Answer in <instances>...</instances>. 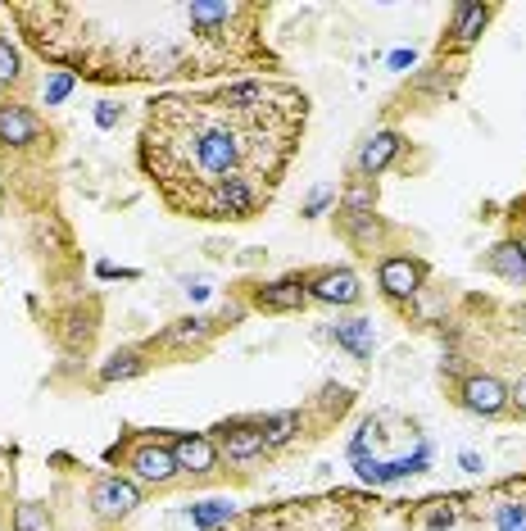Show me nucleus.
Segmentation results:
<instances>
[{
  "label": "nucleus",
  "instance_id": "obj_23",
  "mask_svg": "<svg viewBox=\"0 0 526 531\" xmlns=\"http://www.w3.org/2000/svg\"><path fill=\"white\" fill-rule=\"evenodd\" d=\"M227 513L232 509H195V522H200V527H214V522L227 518Z\"/></svg>",
  "mask_w": 526,
  "mask_h": 531
},
{
  "label": "nucleus",
  "instance_id": "obj_6",
  "mask_svg": "<svg viewBox=\"0 0 526 531\" xmlns=\"http://www.w3.org/2000/svg\"><path fill=\"white\" fill-rule=\"evenodd\" d=\"M422 282H427V264L413 255H386L377 268V286L395 300V305H409L422 295Z\"/></svg>",
  "mask_w": 526,
  "mask_h": 531
},
{
  "label": "nucleus",
  "instance_id": "obj_20",
  "mask_svg": "<svg viewBox=\"0 0 526 531\" xmlns=\"http://www.w3.org/2000/svg\"><path fill=\"white\" fill-rule=\"evenodd\" d=\"M14 531H55V518L41 500H23L14 504Z\"/></svg>",
  "mask_w": 526,
  "mask_h": 531
},
{
  "label": "nucleus",
  "instance_id": "obj_9",
  "mask_svg": "<svg viewBox=\"0 0 526 531\" xmlns=\"http://www.w3.org/2000/svg\"><path fill=\"white\" fill-rule=\"evenodd\" d=\"M458 404L468 413H481V418H495L508 409V386L495 373H472L458 382Z\"/></svg>",
  "mask_w": 526,
  "mask_h": 531
},
{
  "label": "nucleus",
  "instance_id": "obj_3",
  "mask_svg": "<svg viewBox=\"0 0 526 531\" xmlns=\"http://www.w3.org/2000/svg\"><path fill=\"white\" fill-rule=\"evenodd\" d=\"M109 463H123V468L146 486L177 482V459H173V450H168V441H159V436H127L123 445L109 450Z\"/></svg>",
  "mask_w": 526,
  "mask_h": 531
},
{
  "label": "nucleus",
  "instance_id": "obj_22",
  "mask_svg": "<svg viewBox=\"0 0 526 531\" xmlns=\"http://www.w3.org/2000/svg\"><path fill=\"white\" fill-rule=\"evenodd\" d=\"M508 409H517L526 418V373L517 377V386H508Z\"/></svg>",
  "mask_w": 526,
  "mask_h": 531
},
{
  "label": "nucleus",
  "instance_id": "obj_8",
  "mask_svg": "<svg viewBox=\"0 0 526 531\" xmlns=\"http://www.w3.org/2000/svg\"><path fill=\"white\" fill-rule=\"evenodd\" d=\"M177 459V472H191V477H214L218 463H223V450L214 445V436H200V432H186L168 441Z\"/></svg>",
  "mask_w": 526,
  "mask_h": 531
},
{
  "label": "nucleus",
  "instance_id": "obj_7",
  "mask_svg": "<svg viewBox=\"0 0 526 531\" xmlns=\"http://www.w3.org/2000/svg\"><path fill=\"white\" fill-rule=\"evenodd\" d=\"M304 286H309V300H318V305L345 309V305H359L363 300V286L350 268H318V273H304Z\"/></svg>",
  "mask_w": 526,
  "mask_h": 531
},
{
  "label": "nucleus",
  "instance_id": "obj_11",
  "mask_svg": "<svg viewBox=\"0 0 526 531\" xmlns=\"http://www.w3.org/2000/svg\"><path fill=\"white\" fill-rule=\"evenodd\" d=\"M404 146H409V141H404L400 132H372V137L363 141V150H359V177L372 182L377 173H386V168L404 155Z\"/></svg>",
  "mask_w": 526,
  "mask_h": 531
},
{
  "label": "nucleus",
  "instance_id": "obj_2",
  "mask_svg": "<svg viewBox=\"0 0 526 531\" xmlns=\"http://www.w3.org/2000/svg\"><path fill=\"white\" fill-rule=\"evenodd\" d=\"M10 19L41 59L87 82H173L277 69L263 41V5H10Z\"/></svg>",
  "mask_w": 526,
  "mask_h": 531
},
{
  "label": "nucleus",
  "instance_id": "obj_17",
  "mask_svg": "<svg viewBox=\"0 0 526 531\" xmlns=\"http://www.w3.org/2000/svg\"><path fill=\"white\" fill-rule=\"evenodd\" d=\"M332 336H336V345H345V350L354 354V359H372V323H368V318H350V323H336Z\"/></svg>",
  "mask_w": 526,
  "mask_h": 531
},
{
  "label": "nucleus",
  "instance_id": "obj_10",
  "mask_svg": "<svg viewBox=\"0 0 526 531\" xmlns=\"http://www.w3.org/2000/svg\"><path fill=\"white\" fill-rule=\"evenodd\" d=\"M304 305H309V286H304L300 273L254 291V309H263V314H300Z\"/></svg>",
  "mask_w": 526,
  "mask_h": 531
},
{
  "label": "nucleus",
  "instance_id": "obj_24",
  "mask_svg": "<svg viewBox=\"0 0 526 531\" xmlns=\"http://www.w3.org/2000/svg\"><path fill=\"white\" fill-rule=\"evenodd\" d=\"M96 118H100V128H114L118 118H123V109H114V105H100V109H96Z\"/></svg>",
  "mask_w": 526,
  "mask_h": 531
},
{
  "label": "nucleus",
  "instance_id": "obj_1",
  "mask_svg": "<svg viewBox=\"0 0 526 531\" xmlns=\"http://www.w3.org/2000/svg\"><path fill=\"white\" fill-rule=\"evenodd\" d=\"M304 128L309 96L282 78L168 91L146 105L137 159L173 214L245 223L273 205Z\"/></svg>",
  "mask_w": 526,
  "mask_h": 531
},
{
  "label": "nucleus",
  "instance_id": "obj_15",
  "mask_svg": "<svg viewBox=\"0 0 526 531\" xmlns=\"http://www.w3.org/2000/svg\"><path fill=\"white\" fill-rule=\"evenodd\" d=\"M214 332H218V318H182V323H173L159 336V345H168V350H200Z\"/></svg>",
  "mask_w": 526,
  "mask_h": 531
},
{
  "label": "nucleus",
  "instance_id": "obj_19",
  "mask_svg": "<svg viewBox=\"0 0 526 531\" xmlns=\"http://www.w3.org/2000/svg\"><path fill=\"white\" fill-rule=\"evenodd\" d=\"M263 423V436H268V445H286V441H295L300 436V413L295 409H282V413H263L259 418Z\"/></svg>",
  "mask_w": 526,
  "mask_h": 531
},
{
  "label": "nucleus",
  "instance_id": "obj_26",
  "mask_svg": "<svg viewBox=\"0 0 526 531\" xmlns=\"http://www.w3.org/2000/svg\"><path fill=\"white\" fill-rule=\"evenodd\" d=\"M517 323H522V336H526V305L517 309Z\"/></svg>",
  "mask_w": 526,
  "mask_h": 531
},
{
  "label": "nucleus",
  "instance_id": "obj_4",
  "mask_svg": "<svg viewBox=\"0 0 526 531\" xmlns=\"http://www.w3.org/2000/svg\"><path fill=\"white\" fill-rule=\"evenodd\" d=\"M91 513H96L100 522H123L127 513H137L141 504V491L127 477H114V472H100L96 482H91Z\"/></svg>",
  "mask_w": 526,
  "mask_h": 531
},
{
  "label": "nucleus",
  "instance_id": "obj_16",
  "mask_svg": "<svg viewBox=\"0 0 526 531\" xmlns=\"http://www.w3.org/2000/svg\"><path fill=\"white\" fill-rule=\"evenodd\" d=\"M146 373V359H141V350H118L109 354L105 364H100V382L114 386V382H132V377Z\"/></svg>",
  "mask_w": 526,
  "mask_h": 531
},
{
  "label": "nucleus",
  "instance_id": "obj_25",
  "mask_svg": "<svg viewBox=\"0 0 526 531\" xmlns=\"http://www.w3.org/2000/svg\"><path fill=\"white\" fill-rule=\"evenodd\" d=\"M327 200H332V191H318V196H313V200H309V209H304V214H309V218H313V214H318V209H322V205H327Z\"/></svg>",
  "mask_w": 526,
  "mask_h": 531
},
{
  "label": "nucleus",
  "instance_id": "obj_5",
  "mask_svg": "<svg viewBox=\"0 0 526 531\" xmlns=\"http://www.w3.org/2000/svg\"><path fill=\"white\" fill-rule=\"evenodd\" d=\"M214 432H218L214 445L232 463H254V459H263V454L273 450V445H268V436H263L259 418H232V423H218Z\"/></svg>",
  "mask_w": 526,
  "mask_h": 531
},
{
  "label": "nucleus",
  "instance_id": "obj_14",
  "mask_svg": "<svg viewBox=\"0 0 526 531\" xmlns=\"http://www.w3.org/2000/svg\"><path fill=\"white\" fill-rule=\"evenodd\" d=\"M486 268L508 286H526V246L522 241H504L486 255Z\"/></svg>",
  "mask_w": 526,
  "mask_h": 531
},
{
  "label": "nucleus",
  "instance_id": "obj_21",
  "mask_svg": "<svg viewBox=\"0 0 526 531\" xmlns=\"http://www.w3.org/2000/svg\"><path fill=\"white\" fill-rule=\"evenodd\" d=\"M14 82H23V59L10 37H0V87H14Z\"/></svg>",
  "mask_w": 526,
  "mask_h": 531
},
{
  "label": "nucleus",
  "instance_id": "obj_13",
  "mask_svg": "<svg viewBox=\"0 0 526 531\" xmlns=\"http://www.w3.org/2000/svg\"><path fill=\"white\" fill-rule=\"evenodd\" d=\"M0 141L14 150H28L41 141V118L28 105H0Z\"/></svg>",
  "mask_w": 526,
  "mask_h": 531
},
{
  "label": "nucleus",
  "instance_id": "obj_12",
  "mask_svg": "<svg viewBox=\"0 0 526 531\" xmlns=\"http://www.w3.org/2000/svg\"><path fill=\"white\" fill-rule=\"evenodd\" d=\"M490 19H495V10H490V5H458L454 23H449V37H445V46H440V50H468V46H477Z\"/></svg>",
  "mask_w": 526,
  "mask_h": 531
},
{
  "label": "nucleus",
  "instance_id": "obj_18",
  "mask_svg": "<svg viewBox=\"0 0 526 531\" xmlns=\"http://www.w3.org/2000/svg\"><path fill=\"white\" fill-rule=\"evenodd\" d=\"M372 205H377V182H368V177H354L350 191L341 196V214L345 218H363V214H372Z\"/></svg>",
  "mask_w": 526,
  "mask_h": 531
}]
</instances>
